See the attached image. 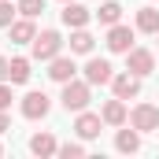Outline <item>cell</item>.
<instances>
[{"label":"cell","instance_id":"cell-28","mask_svg":"<svg viewBox=\"0 0 159 159\" xmlns=\"http://www.w3.org/2000/svg\"><path fill=\"white\" fill-rule=\"evenodd\" d=\"M156 37H159V34H156Z\"/></svg>","mask_w":159,"mask_h":159},{"label":"cell","instance_id":"cell-14","mask_svg":"<svg viewBox=\"0 0 159 159\" xmlns=\"http://www.w3.org/2000/svg\"><path fill=\"white\" fill-rule=\"evenodd\" d=\"M115 148H119L122 156H133V152H141V129H119V137H115Z\"/></svg>","mask_w":159,"mask_h":159},{"label":"cell","instance_id":"cell-25","mask_svg":"<svg viewBox=\"0 0 159 159\" xmlns=\"http://www.w3.org/2000/svg\"><path fill=\"white\" fill-rule=\"evenodd\" d=\"M7 63H11V59H4V56H0V81H7Z\"/></svg>","mask_w":159,"mask_h":159},{"label":"cell","instance_id":"cell-8","mask_svg":"<svg viewBox=\"0 0 159 159\" xmlns=\"http://www.w3.org/2000/svg\"><path fill=\"white\" fill-rule=\"evenodd\" d=\"M59 19H63V26L78 30V26H89L93 11H89L85 4H78V0H67V4H63V11H59Z\"/></svg>","mask_w":159,"mask_h":159},{"label":"cell","instance_id":"cell-19","mask_svg":"<svg viewBox=\"0 0 159 159\" xmlns=\"http://www.w3.org/2000/svg\"><path fill=\"white\" fill-rule=\"evenodd\" d=\"M93 15H96L104 26H115V22L122 19V4L119 0H107V4H100V11H93Z\"/></svg>","mask_w":159,"mask_h":159},{"label":"cell","instance_id":"cell-7","mask_svg":"<svg viewBox=\"0 0 159 159\" xmlns=\"http://www.w3.org/2000/svg\"><path fill=\"white\" fill-rule=\"evenodd\" d=\"M129 48H133V30H129V26H122V22H115V26L107 30V52L126 56Z\"/></svg>","mask_w":159,"mask_h":159},{"label":"cell","instance_id":"cell-12","mask_svg":"<svg viewBox=\"0 0 159 159\" xmlns=\"http://www.w3.org/2000/svg\"><path fill=\"white\" fill-rule=\"evenodd\" d=\"M100 126H104V119H100V115H93V111H78V122H74L78 137H85V141L100 137Z\"/></svg>","mask_w":159,"mask_h":159},{"label":"cell","instance_id":"cell-23","mask_svg":"<svg viewBox=\"0 0 159 159\" xmlns=\"http://www.w3.org/2000/svg\"><path fill=\"white\" fill-rule=\"evenodd\" d=\"M11 100H15V96H11V85H7V81H0V111H7V107H11Z\"/></svg>","mask_w":159,"mask_h":159},{"label":"cell","instance_id":"cell-3","mask_svg":"<svg viewBox=\"0 0 159 159\" xmlns=\"http://www.w3.org/2000/svg\"><path fill=\"white\" fill-rule=\"evenodd\" d=\"M129 126L141 129V133H156L159 129V107L156 104H137V107L129 111Z\"/></svg>","mask_w":159,"mask_h":159},{"label":"cell","instance_id":"cell-4","mask_svg":"<svg viewBox=\"0 0 159 159\" xmlns=\"http://www.w3.org/2000/svg\"><path fill=\"white\" fill-rule=\"evenodd\" d=\"M19 107H22V119L37 122V119H44V115L52 111V100H48V93H37V89H34V93H26V96H22V104H19Z\"/></svg>","mask_w":159,"mask_h":159},{"label":"cell","instance_id":"cell-18","mask_svg":"<svg viewBox=\"0 0 159 159\" xmlns=\"http://www.w3.org/2000/svg\"><path fill=\"white\" fill-rule=\"evenodd\" d=\"M137 30L141 34H159V11L156 7H141L137 11Z\"/></svg>","mask_w":159,"mask_h":159},{"label":"cell","instance_id":"cell-26","mask_svg":"<svg viewBox=\"0 0 159 159\" xmlns=\"http://www.w3.org/2000/svg\"><path fill=\"white\" fill-rule=\"evenodd\" d=\"M0 156H4V144H0Z\"/></svg>","mask_w":159,"mask_h":159},{"label":"cell","instance_id":"cell-2","mask_svg":"<svg viewBox=\"0 0 159 159\" xmlns=\"http://www.w3.org/2000/svg\"><path fill=\"white\" fill-rule=\"evenodd\" d=\"M30 44H34V59H44V63H48V59H56V56L63 52V37H59L56 30H41Z\"/></svg>","mask_w":159,"mask_h":159},{"label":"cell","instance_id":"cell-9","mask_svg":"<svg viewBox=\"0 0 159 159\" xmlns=\"http://www.w3.org/2000/svg\"><path fill=\"white\" fill-rule=\"evenodd\" d=\"M111 93H115L119 100H133V96L141 93V78L129 74V70H126V74H115V78H111Z\"/></svg>","mask_w":159,"mask_h":159},{"label":"cell","instance_id":"cell-22","mask_svg":"<svg viewBox=\"0 0 159 159\" xmlns=\"http://www.w3.org/2000/svg\"><path fill=\"white\" fill-rule=\"evenodd\" d=\"M59 156H63V159H81L85 148H81V144H59Z\"/></svg>","mask_w":159,"mask_h":159},{"label":"cell","instance_id":"cell-13","mask_svg":"<svg viewBox=\"0 0 159 159\" xmlns=\"http://www.w3.org/2000/svg\"><path fill=\"white\" fill-rule=\"evenodd\" d=\"M100 119L107 122V126H126V119H129V115H126V104H122L119 96H115V100H107V104H104V111H100Z\"/></svg>","mask_w":159,"mask_h":159},{"label":"cell","instance_id":"cell-20","mask_svg":"<svg viewBox=\"0 0 159 159\" xmlns=\"http://www.w3.org/2000/svg\"><path fill=\"white\" fill-rule=\"evenodd\" d=\"M41 11H44V0H19V15H26V19H37Z\"/></svg>","mask_w":159,"mask_h":159},{"label":"cell","instance_id":"cell-17","mask_svg":"<svg viewBox=\"0 0 159 159\" xmlns=\"http://www.w3.org/2000/svg\"><path fill=\"white\" fill-rule=\"evenodd\" d=\"M93 44H96V41H93V34H89L85 26H78V30L70 34V52H78V56H89Z\"/></svg>","mask_w":159,"mask_h":159},{"label":"cell","instance_id":"cell-6","mask_svg":"<svg viewBox=\"0 0 159 159\" xmlns=\"http://www.w3.org/2000/svg\"><path fill=\"white\" fill-rule=\"evenodd\" d=\"M81 74H85V81H89V85H111V78H115V67H111L107 59L93 56V59L81 67Z\"/></svg>","mask_w":159,"mask_h":159},{"label":"cell","instance_id":"cell-11","mask_svg":"<svg viewBox=\"0 0 159 159\" xmlns=\"http://www.w3.org/2000/svg\"><path fill=\"white\" fill-rule=\"evenodd\" d=\"M7 34H11V44H30V41L37 37V26H34V19H15L11 26H7Z\"/></svg>","mask_w":159,"mask_h":159},{"label":"cell","instance_id":"cell-5","mask_svg":"<svg viewBox=\"0 0 159 159\" xmlns=\"http://www.w3.org/2000/svg\"><path fill=\"white\" fill-rule=\"evenodd\" d=\"M126 70L137 74V78H148V74L156 70V56H152L148 48H129V52H126Z\"/></svg>","mask_w":159,"mask_h":159},{"label":"cell","instance_id":"cell-15","mask_svg":"<svg viewBox=\"0 0 159 159\" xmlns=\"http://www.w3.org/2000/svg\"><path fill=\"white\" fill-rule=\"evenodd\" d=\"M30 152H34V156H56V152H59V144H56V137H52V133H34V137H30Z\"/></svg>","mask_w":159,"mask_h":159},{"label":"cell","instance_id":"cell-24","mask_svg":"<svg viewBox=\"0 0 159 159\" xmlns=\"http://www.w3.org/2000/svg\"><path fill=\"white\" fill-rule=\"evenodd\" d=\"M11 129V119H7V111H0V133H7Z\"/></svg>","mask_w":159,"mask_h":159},{"label":"cell","instance_id":"cell-21","mask_svg":"<svg viewBox=\"0 0 159 159\" xmlns=\"http://www.w3.org/2000/svg\"><path fill=\"white\" fill-rule=\"evenodd\" d=\"M15 11H19V4L0 0V26H11V22H15Z\"/></svg>","mask_w":159,"mask_h":159},{"label":"cell","instance_id":"cell-10","mask_svg":"<svg viewBox=\"0 0 159 159\" xmlns=\"http://www.w3.org/2000/svg\"><path fill=\"white\" fill-rule=\"evenodd\" d=\"M74 74H78V63H74L70 56H56V59H48V78H52V81L63 85V81L74 78Z\"/></svg>","mask_w":159,"mask_h":159},{"label":"cell","instance_id":"cell-27","mask_svg":"<svg viewBox=\"0 0 159 159\" xmlns=\"http://www.w3.org/2000/svg\"><path fill=\"white\" fill-rule=\"evenodd\" d=\"M63 4H67V0H63Z\"/></svg>","mask_w":159,"mask_h":159},{"label":"cell","instance_id":"cell-16","mask_svg":"<svg viewBox=\"0 0 159 159\" xmlns=\"http://www.w3.org/2000/svg\"><path fill=\"white\" fill-rule=\"evenodd\" d=\"M7 81H11V85H26V81H30V59H22V56L11 59V63H7Z\"/></svg>","mask_w":159,"mask_h":159},{"label":"cell","instance_id":"cell-1","mask_svg":"<svg viewBox=\"0 0 159 159\" xmlns=\"http://www.w3.org/2000/svg\"><path fill=\"white\" fill-rule=\"evenodd\" d=\"M89 100H93V85H89V81H78V78L63 81V96H59V104H63L67 111H85Z\"/></svg>","mask_w":159,"mask_h":159}]
</instances>
